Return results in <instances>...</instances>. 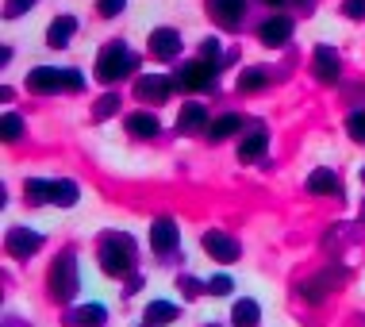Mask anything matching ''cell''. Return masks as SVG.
<instances>
[{"label": "cell", "instance_id": "1", "mask_svg": "<svg viewBox=\"0 0 365 327\" xmlns=\"http://www.w3.org/2000/svg\"><path fill=\"white\" fill-rule=\"evenodd\" d=\"M101 266H104L108 277L131 273V266H135V243H131V235H108V239L101 243Z\"/></svg>", "mask_w": 365, "mask_h": 327}, {"label": "cell", "instance_id": "2", "mask_svg": "<svg viewBox=\"0 0 365 327\" xmlns=\"http://www.w3.org/2000/svg\"><path fill=\"white\" fill-rule=\"evenodd\" d=\"M135 66H139V58L127 51L123 43H108L101 51V58H96V77H101L104 85H112V81H120V77L135 74Z\"/></svg>", "mask_w": 365, "mask_h": 327}, {"label": "cell", "instance_id": "3", "mask_svg": "<svg viewBox=\"0 0 365 327\" xmlns=\"http://www.w3.org/2000/svg\"><path fill=\"white\" fill-rule=\"evenodd\" d=\"M27 89L31 93H58V89H85V77L77 74V69H51V66H38L31 69V77H27Z\"/></svg>", "mask_w": 365, "mask_h": 327}, {"label": "cell", "instance_id": "4", "mask_svg": "<svg viewBox=\"0 0 365 327\" xmlns=\"http://www.w3.org/2000/svg\"><path fill=\"white\" fill-rule=\"evenodd\" d=\"M73 293H77V258L66 251L51 266V296L54 301H73Z\"/></svg>", "mask_w": 365, "mask_h": 327}, {"label": "cell", "instance_id": "5", "mask_svg": "<svg viewBox=\"0 0 365 327\" xmlns=\"http://www.w3.org/2000/svg\"><path fill=\"white\" fill-rule=\"evenodd\" d=\"M177 89V77H165V74H146L135 81V96L139 101H150V104H162L170 101V93Z\"/></svg>", "mask_w": 365, "mask_h": 327}, {"label": "cell", "instance_id": "6", "mask_svg": "<svg viewBox=\"0 0 365 327\" xmlns=\"http://www.w3.org/2000/svg\"><path fill=\"white\" fill-rule=\"evenodd\" d=\"M215 81V62H189L177 74V89H208Z\"/></svg>", "mask_w": 365, "mask_h": 327}, {"label": "cell", "instance_id": "7", "mask_svg": "<svg viewBox=\"0 0 365 327\" xmlns=\"http://www.w3.org/2000/svg\"><path fill=\"white\" fill-rule=\"evenodd\" d=\"M38 246H43V235L31 231V227H12L8 231V254L12 258H31Z\"/></svg>", "mask_w": 365, "mask_h": 327}, {"label": "cell", "instance_id": "8", "mask_svg": "<svg viewBox=\"0 0 365 327\" xmlns=\"http://www.w3.org/2000/svg\"><path fill=\"white\" fill-rule=\"evenodd\" d=\"M204 251L212 254L215 262H235L239 258V243L223 231H204Z\"/></svg>", "mask_w": 365, "mask_h": 327}, {"label": "cell", "instance_id": "9", "mask_svg": "<svg viewBox=\"0 0 365 327\" xmlns=\"http://www.w3.org/2000/svg\"><path fill=\"white\" fill-rule=\"evenodd\" d=\"M177 239H181V235H177V223L173 220H154V227H150V246L158 254H170L173 246H177Z\"/></svg>", "mask_w": 365, "mask_h": 327}, {"label": "cell", "instance_id": "10", "mask_svg": "<svg viewBox=\"0 0 365 327\" xmlns=\"http://www.w3.org/2000/svg\"><path fill=\"white\" fill-rule=\"evenodd\" d=\"M258 35H262V43H265V46H284V43H289V35H292V19H289V16H273V19H265Z\"/></svg>", "mask_w": 365, "mask_h": 327}, {"label": "cell", "instance_id": "11", "mask_svg": "<svg viewBox=\"0 0 365 327\" xmlns=\"http://www.w3.org/2000/svg\"><path fill=\"white\" fill-rule=\"evenodd\" d=\"M315 81H323V85L339 81V54L331 46H315Z\"/></svg>", "mask_w": 365, "mask_h": 327}, {"label": "cell", "instance_id": "12", "mask_svg": "<svg viewBox=\"0 0 365 327\" xmlns=\"http://www.w3.org/2000/svg\"><path fill=\"white\" fill-rule=\"evenodd\" d=\"M177 51H181V35H177L173 27H158L150 35V54L154 58H177Z\"/></svg>", "mask_w": 365, "mask_h": 327}, {"label": "cell", "instance_id": "13", "mask_svg": "<svg viewBox=\"0 0 365 327\" xmlns=\"http://www.w3.org/2000/svg\"><path fill=\"white\" fill-rule=\"evenodd\" d=\"M208 4H212V16L220 19L223 27H239L242 24L246 0H208Z\"/></svg>", "mask_w": 365, "mask_h": 327}, {"label": "cell", "instance_id": "14", "mask_svg": "<svg viewBox=\"0 0 365 327\" xmlns=\"http://www.w3.org/2000/svg\"><path fill=\"white\" fill-rule=\"evenodd\" d=\"M200 127H208V108L204 104H185L181 116H177V131L192 135V131H200Z\"/></svg>", "mask_w": 365, "mask_h": 327}, {"label": "cell", "instance_id": "15", "mask_svg": "<svg viewBox=\"0 0 365 327\" xmlns=\"http://www.w3.org/2000/svg\"><path fill=\"white\" fill-rule=\"evenodd\" d=\"M73 31H77V19L73 16H58L54 24H51V31H46V43H51L54 51H62V46L70 43Z\"/></svg>", "mask_w": 365, "mask_h": 327}, {"label": "cell", "instance_id": "16", "mask_svg": "<svg viewBox=\"0 0 365 327\" xmlns=\"http://www.w3.org/2000/svg\"><path fill=\"white\" fill-rule=\"evenodd\" d=\"M66 323H70V327H101V323H104V308H101V304L73 308L70 316H66Z\"/></svg>", "mask_w": 365, "mask_h": 327}, {"label": "cell", "instance_id": "17", "mask_svg": "<svg viewBox=\"0 0 365 327\" xmlns=\"http://www.w3.org/2000/svg\"><path fill=\"white\" fill-rule=\"evenodd\" d=\"M231 323L235 327H258L262 323V308L254 301H239V304H235V312H231Z\"/></svg>", "mask_w": 365, "mask_h": 327}, {"label": "cell", "instance_id": "18", "mask_svg": "<svg viewBox=\"0 0 365 327\" xmlns=\"http://www.w3.org/2000/svg\"><path fill=\"white\" fill-rule=\"evenodd\" d=\"M308 193L315 196H331V193H339V177H334L331 170H315L308 177Z\"/></svg>", "mask_w": 365, "mask_h": 327}, {"label": "cell", "instance_id": "19", "mask_svg": "<svg viewBox=\"0 0 365 327\" xmlns=\"http://www.w3.org/2000/svg\"><path fill=\"white\" fill-rule=\"evenodd\" d=\"M127 131L139 135V139H154V135H158V116H150V112H135L131 120H127Z\"/></svg>", "mask_w": 365, "mask_h": 327}, {"label": "cell", "instance_id": "20", "mask_svg": "<svg viewBox=\"0 0 365 327\" xmlns=\"http://www.w3.org/2000/svg\"><path fill=\"white\" fill-rule=\"evenodd\" d=\"M173 320H177V304L170 301H154L146 308V323H173Z\"/></svg>", "mask_w": 365, "mask_h": 327}, {"label": "cell", "instance_id": "21", "mask_svg": "<svg viewBox=\"0 0 365 327\" xmlns=\"http://www.w3.org/2000/svg\"><path fill=\"white\" fill-rule=\"evenodd\" d=\"M331 289V273H323V277H312V281H304L300 285V293H304V301H312V304H319L323 301V293Z\"/></svg>", "mask_w": 365, "mask_h": 327}, {"label": "cell", "instance_id": "22", "mask_svg": "<svg viewBox=\"0 0 365 327\" xmlns=\"http://www.w3.org/2000/svg\"><path fill=\"white\" fill-rule=\"evenodd\" d=\"M265 143H269V139H265L262 131L246 135V139H242V146H239V158H246V162H254V158H262V151H265Z\"/></svg>", "mask_w": 365, "mask_h": 327}, {"label": "cell", "instance_id": "23", "mask_svg": "<svg viewBox=\"0 0 365 327\" xmlns=\"http://www.w3.org/2000/svg\"><path fill=\"white\" fill-rule=\"evenodd\" d=\"M77 185L73 181H54V204H62V208H70V204H77Z\"/></svg>", "mask_w": 365, "mask_h": 327}, {"label": "cell", "instance_id": "24", "mask_svg": "<svg viewBox=\"0 0 365 327\" xmlns=\"http://www.w3.org/2000/svg\"><path fill=\"white\" fill-rule=\"evenodd\" d=\"M27 196H31L35 204L54 201V181H27Z\"/></svg>", "mask_w": 365, "mask_h": 327}, {"label": "cell", "instance_id": "25", "mask_svg": "<svg viewBox=\"0 0 365 327\" xmlns=\"http://www.w3.org/2000/svg\"><path fill=\"white\" fill-rule=\"evenodd\" d=\"M235 131H239V116H220V120L212 124L208 139H227V135H235Z\"/></svg>", "mask_w": 365, "mask_h": 327}, {"label": "cell", "instance_id": "26", "mask_svg": "<svg viewBox=\"0 0 365 327\" xmlns=\"http://www.w3.org/2000/svg\"><path fill=\"white\" fill-rule=\"evenodd\" d=\"M269 77H265V69H246V74L239 77V89L242 93H254V89H262Z\"/></svg>", "mask_w": 365, "mask_h": 327}, {"label": "cell", "instance_id": "27", "mask_svg": "<svg viewBox=\"0 0 365 327\" xmlns=\"http://www.w3.org/2000/svg\"><path fill=\"white\" fill-rule=\"evenodd\" d=\"M346 131L354 143H365V112H350V120H346Z\"/></svg>", "mask_w": 365, "mask_h": 327}, {"label": "cell", "instance_id": "28", "mask_svg": "<svg viewBox=\"0 0 365 327\" xmlns=\"http://www.w3.org/2000/svg\"><path fill=\"white\" fill-rule=\"evenodd\" d=\"M19 135H24V120H19L16 112H8L4 116V139H8V143H16Z\"/></svg>", "mask_w": 365, "mask_h": 327}, {"label": "cell", "instance_id": "29", "mask_svg": "<svg viewBox=\"0 0 365 327\" xmlns=\"http://www.w3.org/2000/svg\"><path fill=\"white\" fill-rule=\"evenodd\" d=\"M231 289H235V285H231V277H227V273H215L208 281V293H215V296H227Z\"/></svg>", "mask_w": 365, "mask_h": 327}, {"label": "cell", "instance_id": "30", "mask_svg": "<svg viewBox=\"0 0 365 327\" xmlns=\"http://www.w3.org/2000/svg\"><path fill=\"white\" fill-rule=\"evenodd\" d=\"M115 108H120V96H104V101L96 104V120H108V116H112Z\"/></svg>", "mask_w": 365, "mask_h": 327}, {"label": "cell", "instance_id": "31", "mask_svg": "<svg viewBox=\"0 0 365 327\" xmlns=\"http://www.w3.org/2000/svg\"><path fill=\"white\" fill-rule=\"evenodd\" d=\"M123 4H127V0H101V4H96V12H101V16H120Z\"/></svg>", "mask_w": 365, "mask_h": 327}, {"label": "cell", "instance_id": "32", "mask_svg": "<svg viewBox=\"0 0 365 327\" xmlns=\"http://www.w3.org/2000/svg\"><path fill=\"white\" fill-rule=\"evenodd\" d=\"M200 58H204V62H215V58H220V43H215V39H204V43H200Z\"/></svg>", "mask_w": 365, "mask_h": 327}, {"label": "cell", "instance_id": "33", "mask_svg": "<svg viewBox=\"0 0 365 327\" xmlns=\"http://www.w3.org/2000/svg\"><path fill=\"white\" fill-rule=\"evenodd\" d=\"M31 4H35V0H8L4 16H8V19H16L19 12H27V8H31Z\"/></svg>", "mask_w": 365, "mask_h": 327}, {"label": "cell", "instance_id": "34", "mask_svg": "<svg viewBox=\"0 0 365 327\" xmlns=\"http://www.w3.org/2000/svg\"><path fill=\"white\" fill-rule=\"evenodd\" d=\"M342 12H346L350 19H361L365 16V0H346V4H342Z\"/></svg>", "mask_w": 365, "mask_h": 327}, {"label": "cell", "instance_id": "35", "mask_svg": "<svg viewBox=\"0 0 365 327\" xmlns=\"http://www.w3.org/2000/svg\"><path fill=\"white\" fill-rule=\"evenodd\" d=\"M265 4H273V8H281V4H304V0H265Z\"/></svg>", "mask_w": 365, "mask_h": 327}, {"label": "cell", "instance_id": "36", "mask_svg": "<svg viewBox=\"0 0 365 327\" xmlns=\"http://www.w3.org/2000/svg\"><path fill=\"white\" fill-rule=\"evenodd\" d=\"M361 181H365V170H361Z\"/></svg>", "mask_w": 365, "mask_h": 327}]
</instances>
